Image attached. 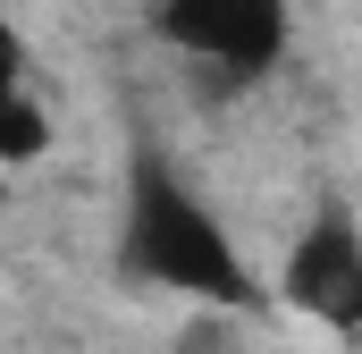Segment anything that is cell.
Masks as SVG:
<instances>
[{
  "label": "cell",
  "instance_id": "cell-1",
  "mask_svg": "<svg viewBox=\"0 0 362 354\" xmlns=\"http://www.w3.org/2000/svg\"><path fill=\"white\" fill-rule=\"evenodd\" d=\"M118 270L144 287H169L219 312H262V278L245 262L236 228L185 185V169L169 161H135L127 169V202H118Z\"/></svg>",
  "mask_w": 362,
  "mask_h": 354
},
{
  "label": "cell",
  "instance_id": "cell-2",
  "mask_svg": "<svg viewBox=\"0 0 362 354\" xmlns=\"http://www.w3.org/2000/svg\"><path fill=\"white\" fill-rule=\"evenodd\" d=\"M286 0H160V42L211 93H253L286 59Z\"/></svg>",
  "mask_w": 362,
  "mask_h": 354
},
{
  "label": "cell",
  "instance_id": "cell-3",
  "mask_svg": "<svg viewBox=\"0 0 362 354\" xmlns=\"http://www.w3.org/2000/svg\"><path fill=\"white\" fill-rule=\"evenodd\" d=\"M286 304L303 312V321H320L329 338H354L362 329V228L346 202H320L312 211V228L295 236V253H286Z\"/></svg>",
  "mask_w": 362,
  "mask_h": 354
},
{
  "label": "cell",
  "instance_id": "cell-4",
  "mask_svg": "<svg viewBox=\"0 0 362 354\" xmlns=\"http://www.w3.org/2000/svg\"><path fill=\"white\" fill-rule=\"evenodd\" d=\"M51 152V110L25 76V42L0 25V169H25Z\"/></svg>",
  "mask_w": 362,
  "mask_h": 354
}]
</instances>
